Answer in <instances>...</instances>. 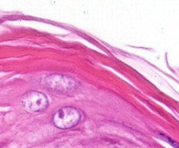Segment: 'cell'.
<instances>
[{"instance_id":"3957f363","label":"cell","mask_w":179,"mask_h":148,"mask_svg":"<svg viewBox=\"0 0 179 148\" xmlns=\"http://www.w3.org/2000/svg\"><path fill=\"white\" fill-rule=\"evenodd\" d=\"M48 84L55 90L60 91H67L73 89V87L76 86L75 80L69 77H66L64 75H51L47 78Z\"/></svg>"},{"instance_id":"7a4b0ae2","label":"cell","mask_w":179,"mask_h":148,"mask_svg":"<svg viewBox=\"0 0 179 148\" xmlns=\"http://www.w3.org/2000/svg\"><path fill=\"white\" fill-rule=\"evenodd\" d=\"M22 105L28 112H37L47 109L49 101L44 93L36 91H31L24 94L22 98Z\"/></svg>"},{"instance_id":"6da1fadb","label":"cell","mask_w":179,"mask_h":148,"mask_svg":"<svg viewBox=\"0 0 179 148\" xmlns=\"http://www.w3.org/2000/svg\"><path fill=\"white\" fill-rule=\"evenodd\" d=\"M81 119V112L73 106H66L58 110L53 115V125L60 129H69L77 126Z\"/></svg>"}]
</instances>
